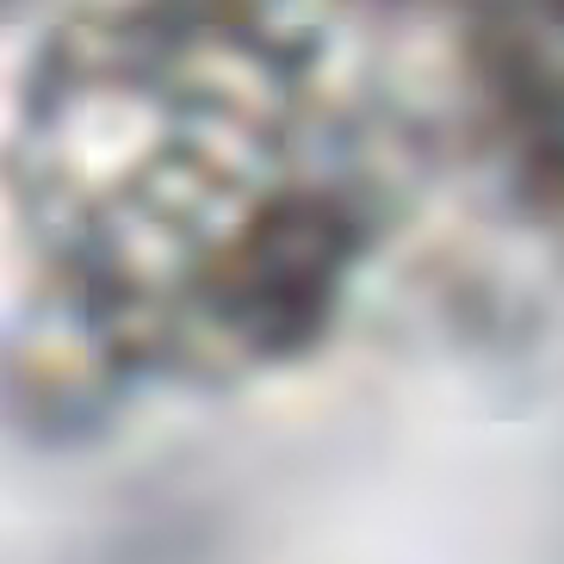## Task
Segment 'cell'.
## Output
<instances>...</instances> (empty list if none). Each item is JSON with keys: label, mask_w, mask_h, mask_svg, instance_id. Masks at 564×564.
<instances>
[{"label": "cell", "mask_w": 564, "mask_h": 564, "mask_svg": "<svg viewBox=\"0 0 564 564\" xmlns=\"http://www.w3.org/2000/svg\"><path fill=\"white\" fill-rule=\"evenodd\" d=\"M484 7H497V0H471V19H478V13H484Z\"/></svg>", "instance_id": "3957f363"}, {"label": "cell", "mask_w": 564, "mask_h": 564, "mask_svg": "<svg viewBox=\"0 0 564 564\" xmlns=\"http://www.w3.org/2000/svg\"><path fill=\"white\" fill-rule=\"evenodd\" d=\"M471 25L484 106L514 186L564 217V0H497Z\"/></svg>", "instance_id": "7a4b0ae2"}, {"label": "cell", "mask_w": 564, "mask_h": 564, "mask_svg": "<svg viewBox=\"0 0 564 564\" xmlns=\"http://www.w3.org/2000/svg\"><path fill=\"white\" fill-rule=\"evenodd\" d=\"M44 299L106 366L249 379L311 354L372 242L316 56L267 0H87L0 155Z\"/></svg>", "instance_id": "6da1fadb"}]
</instances>
